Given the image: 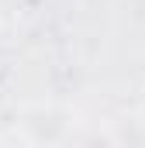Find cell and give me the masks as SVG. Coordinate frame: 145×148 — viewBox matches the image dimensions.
Returning <instances> with one entry per match:
<instances>
[{"mask_svg": "<svg viewBox=\"0 0 145 148\" xmlns=\"http://www.w3.org/2000/svg\"><path fill=\"white\" fill-rule=\"evenodd\" d=\"M21 127H24L28 141H35V145H55V141L66 138L69 121H66V114L52 110V107H38V110H28V114H24Z\"/></svg>", "mask_w": 145, "mask_h": 148, "instance_id": "obj_1", "label": "cell"}]
</instances>
